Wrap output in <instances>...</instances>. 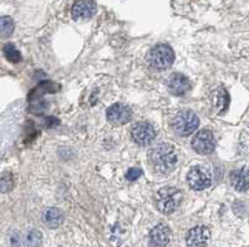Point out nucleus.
<instances>
[{
	"instance_id": "f257e3e1",
	"label": "nucleus",
	"mask_w": 249,
	"mask_h": 247,
	"mask_svg": "<svg viewBox=\"0 0 249 247\" xmlns=\"http://www.w3.org/2000/svg\"><path fill=\"white\" fill-rule=\"evenodd\" d=\"M178 158L175 148L171 144H160L151 153V163L156 171L168 174L177 165Z\"/></svg>"
},
{
	"instance_id": "f03ea898",
	"label": "nucleus",
	"mask_w": 249,
	"mask_h": 247,
	"mask_svg": "<svg viewBox=\"0 0 249 247\" xmlns=\"http://www.w3.org/2000/svg\"><path fill=\"white\" fill-rule=\"evenodd\" d=\"M156 201H157V208H159V210L162 214L170 215V214L175 213L179 208V205H181V191L177 188H172V186L162 188L157 193Z\"/></svg>"
},
{
	"instance_id": "7ed1b4c3",
	"label": "nucleus",
	"mask_w": 249,
	"mask_h": 247,
	"mask_svg": "<svg viewBox=\"0 0 249 247\" xmlns=\"http://www.w3.org/2000/svg\"><path fill=\"white\" fill-rule=\"evenodd\" d=\"M199 119L197 115L191 111H182L173 119V130L178 135L186 137L190 135L198 128Z\"/></svg>"
},
{
	"instance_id": "20e7f679",
	"label": "nucleus",
	"mask_w": 249,
	"mask_h": 247,
	"mask_svg": "<svg viewBox=\"0 0 249 247\" xmlns=\"http://www.w3.org/2000/svg\"><path fill=\"white\" fill-rule=\"evenodd\" d=\"M175 61L172 48L166 44H160L151 50L150 64L156 70H167Z\"/></svg>"
},
{
	"instance_id": "39448f33",
	"label": "nucleus",
	"mask_w": 249,
	"mask_h": 247,
	"mask_svg": "<svg viewBox=\"0 0 249 247\" xmlns=\"http://www.w3.org/2000/svg\"><path fill=\"white\" fill-rule=\"evenodd\" d=\"M187 181L193 190H204L212 184V175L203 166H193L187 175Z\"/></svg>"
},
{
	"instance_id": "423d86ee",
	"label": "nucleus",
	"mask_w": 249,
	"mask_h": 247,
	"mask_svg": "<svg viewBox=\"0 0 249 247\" xmlns=\"http://www.w3.org/2000/svg\"><path fill=\"white\" fill-rule=\"evenodd\" d=\"M192 147L198 154H211L215 148L214 135L211 131H199L193 138Z\"/></svg>"
},
{
	"instance_id": "0eeeda50",
	"label": "nucleus",
	"mask_w": 249,
	"mask_h": 247,
	"mask_svg": "<svg viewBox=\"0 0 249 247\" xmlns=\"http://www.w3.org/2000/svg\"><path fill=\"white\" fill-rule=\"evenodd\" d=\"M131 135L139 146H148L156 138V131L147 122H140L132 127Z\"/></svg>"
},
{
	"instance_id": "6e6552de",
	"label": "nucleus",
	"mask_w": 249,
	"mask_h": 247,
	"mask_svg": "<svg viewBox=\"0 0 249 247\" xmlns=\"http://www.w3.org/2000/svg\"><path fill=\"white\" fill-rule=\"evenodd\" d=\"M211 232L210 229L206 226H197L188 231L186 237L187 246L188 247H206L210 241Z\"/></svg>"
},
{
	"instance_id": "1a4fd4ad",
	"label": "nucleus",
	"mask_w": 249,
	"mask_h": 247,
	"mask_svg": "<svg viewBox=\"0 0 249 247\" xmlns=\"http://www.w3.org/2000/svg\"><path fill=\"white\" fill-rule=\"evenodd\" d=\"M96 13V3L93 0H77L72 5L71 14L75 20H88Z\"/></svg>"
},
{
	"instance_id": "9d476101",
	"label": "nucleus",
	"mask_w": 249,
	"mask_h": 247,
	"mask_svg": "<svg viewBox=\"0 0 249 247\" xmlns=\"http://www.w3.org/2000/svg\"><path fill=\"white\" fill-rule=\"evenodd\" d=\"M107 119L110 123L115 124V126L127 123L131 119V110L124 104H113L107 111Z\"/></svg>"
},
{
	"instance_id": "9b49d317",
	"label": "nucleus",
	"mask_w": 249,
	"mask_h": 247,
	"mask_svg": "<svg viewBox=\"0 0 249 247\" xmlns=\"http://www.w3.org/2000/svg\"><path fill=\"white\" fill-rule=\"evenodd\" d=\"M171 241V230L167 225L159 224L151 230L150 244L153 247H166Z\"/></svg>"
},
{
	"instance_id": "f8f14e48",
	"label": "nucleus",
	"mask_w": 249,
	"mask_h": 247,
	"mask_svg": "<svg viewBox=\"0 0 249 247\" xmlns=\"http://www.w3.org/2000/svg\"><path fill=\"white\" fill-rule=\"evenodd\" d=\"M168 87L170 91L176 96H183L191 90L190 79L182 73H175L172 75L168 81Z\"/></svg>"
},
{
	"instance_id": "ddd939ff",
	"label": "nucleus",
	"mask_w": 249,
	"mask_h": 247,
	"mask_svg": "<svg viewBox=\"0 0 249 247\" xmlns=\"http://www.w3.org/2000/svg\"><path fill=\"white\" fill-rule=\"evenodd\" d=\"M232 184L235 190L247 191L249 189V168L237 169L232 173Z\"/></svg>"
},
{
	"instance_id": "4468645a",
	"label": "nucleus",
	"mask_w": 249,
	"mask_h": 247,
	"mask_svg": "<svg viewBox=\"0 0 249 247\" xmlns=\"http://www.w3.org/2000/svg\"><path fill=\"white\" fill-rule=\"evenodd\" d=\"M44 222L49 228H57L64 222V214L57 208H49L44 213Z\"/></svg>"
},
{
	"instance_id": "2eb2a0df",
	"label": "nucleus",
	"mask_w": 249,
	"mask_h": 247,
	"mask_svg": "<svg viewBox=\"0 0 249 247\" xmlns=\"http://www.w3.org/2000/svg\"><path fill=\"white\" fill-rule=\"evenodd\" d=\"M4 55H5V57L9 61L14 62V64L21 61V53L13 44H6L4 46Z\"/></svg>"
},
{
	"instance_id": "dca6fc26",
	"label": "nucleus",
	"mask_w": 249,
	"mask_h": 247,
	"mask_svg": "<svg viewBox=\"0 0 249 247\" xmlns=\"http://www.w3.org/2000/svg\"><path fill=\"white\" fill-rule=\"evenodd\" d=\"M0 28H1V37H9L14 31V21L12 17L3 16L0 20Z\"/></svg>"
},
{
	"instance_id": "f3484780",
	"label": "nucleus",
	"mask_w": 249,
	"mask_h": 247,
	"mask_svg": "<svg viewBox=\"0 0 249 247\" xmlns=\"http://www.w3.org/2000/svg\"><path fill=\"white\" fill-rule=\"evenodd\" d=\"M41 242V233L36 230L28 232L25 237V244L28 247H37Z\"/></svg>"
},
{
	"instance_id": "a211bd4d",
	"label": "nucleus",
	"mask_w": 249,
	"mask_h": 247,
	"mask_svg": "<svg viewBox=\"0 0 249 247\" xmlns=\"http://www.w3.org/2000/svg\"><path fill=\"white\" fill-rule=\"evenodd\" d=\"M13 188V177L10 173H4L1 177V190L5 193Z\"/></svg>"
},
{
	"instance_id": "6ab92c4d",
	"label": "nucleus",
	"mask_w": 249,
	"mask_h": 247,
	"mask_svg": "<svg viewBox=\"0 0 249 247\" xmlns=\"http://www.w3.org/2000/svg\"><path fill=\"white\" fill-rule=\"evenodd\" d=\"M141 174H142L141 169L132 168V169H130L127 173H126V179L130 180V181H133V180L139 179V178L141 177Z\"/></svg>"
},
{
	"instance_id": "aec40b11",
	"label": "nucleus",
	"mask_w": 249,
	"mask_h": 247,
	"mask_svg": "<svg viewBox=\"0 0 249 247\" xmlns=\"http://www.w3.org/2000/svg\"><path fill=\"white\" fill-rule=\"evenodd\" d=\"M12 246L13 247H20V241L18 240V237L13 236L12 237Z\"/></svg>"
}]
</instances>
